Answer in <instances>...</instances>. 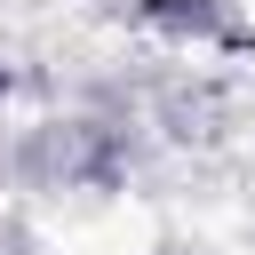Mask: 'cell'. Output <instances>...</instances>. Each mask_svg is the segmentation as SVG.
<instances>
[]
</instances>
